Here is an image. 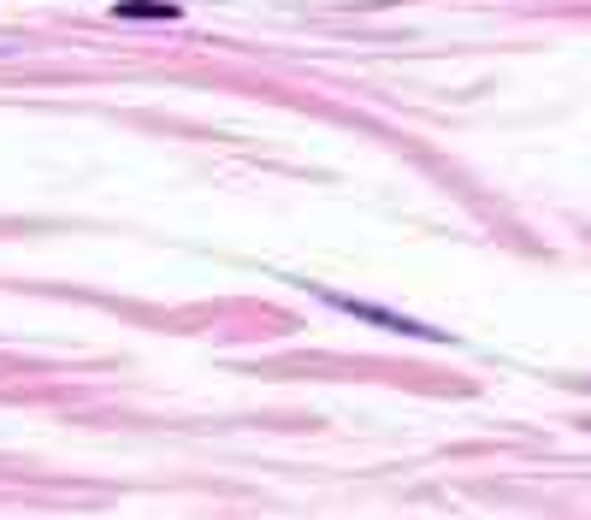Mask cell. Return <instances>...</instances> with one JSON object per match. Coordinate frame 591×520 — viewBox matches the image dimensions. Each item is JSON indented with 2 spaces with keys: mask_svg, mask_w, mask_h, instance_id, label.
Instances as JSON below:
<instances>
[{
  "mask_svg": "<svg viewBox=\"0 0 591 520\" xmlns=\"http://www.w3.org/2000/svg\"><path fill=\"white\" fill-rule=\"evenodd\" d=\"M320 302H331V308H343V314H355V320L367 325H385V331H396V337H432V343H450L444 331H432V325L420 320H402V314H391V308H373V302H355V296H343V290H314Z\"/></svg>",
  "mask_w": 591,
  "mask_h": 520,
  "instance_id": "obj_1",
  "label": "cell"
},
{
  "mask_svg": "<svg viewBox=\"0 0 591 520\" xmlns=\"http://www.w3.org/2000/svg\"><path fill=\"white\" fill-rule=\"evenodd\" d=\"M113 12H119V18H160V24L178 18V6H166V0H119Z\"/></svg>",
  "mask_w": 591,
  "mask_h": 520,
  "instance_id": "obj_2",
  "label": "cell"
}]
</instances>
